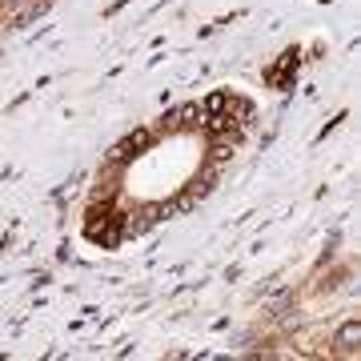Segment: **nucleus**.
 Wrapping results in <instances>:
<instances>
[{"mask_svg":"<svg viewBox=\"0 0 361 361\" xmlns=\"http://www.w3.org/2000/svg\"><path fill=\"white\" fill-rule=\"evenodd\" d=\"M337 353H341V357H353V353H357V345H361V325L357 322H345L341 325V329H337Z\"/></svg>","mask_w":361,"mask_h":361,"instance_id":"1","label":"nucleus"}]
</instances>
